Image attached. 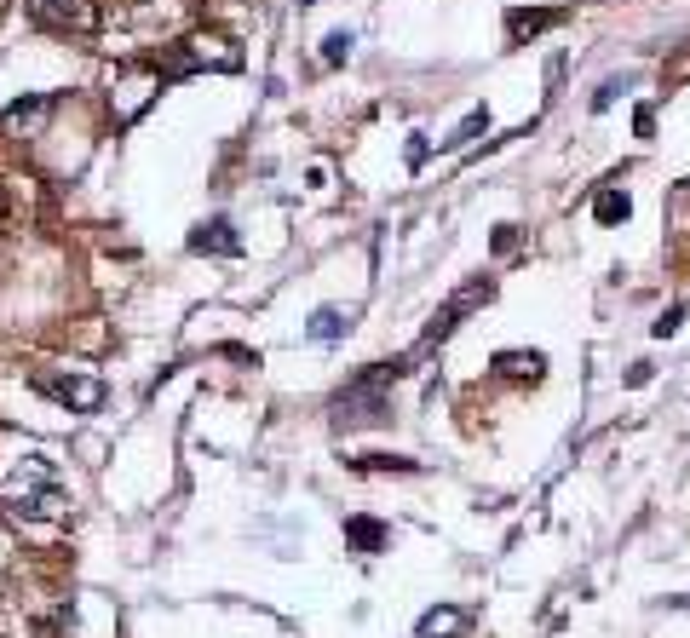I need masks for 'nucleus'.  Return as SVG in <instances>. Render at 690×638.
Wrapping results in <instances>:
<instances>
[{
	"label": "nucleus",
	"mask_w": 690,
	"mask_h": 638,
	"mask_svg": "<svg viewBox=\"0 0 690 638\" xmlns=\"http://www.w3.org/2000/svg\"><path fill=\"white\" fill-rule=\"evenodd\" d=\"M679 322H685V305H667L662 317L650 322V334H656V340H667V334H679Z\"/></svg>",
	"instance_id": "obj_18"
},
{
	"label": "nucleus",
	"mask_w": 690,
	"mask_h": 638,
	"mask_svg": "<svg viewBox=\"0 0 690 638\" xmlns=\"http://www.w3.org/2000/svg\"><path fill=\"white\" fill-rule=\"evenodd\" d=\"M0 501H6L12 518H29V524H58V518L69 512V489H64V478H58V466H52L41 449H29V455L18 460L12 483L0 489Z\"/></svg>",
	"instance_id": "obj_1"
},
{
	"label": "nucleus",
	"mask_w": 690,
	"mask_h": 638,
	"mask_svg": "<svg viewBox=\"0 0 690 638\" xmlns=\"http://www.w3.org/2000/svg\"><path fill=\"white\" fill-rule=\"evenodd\" d=\"M633 87V75H610V81H604V87L593 92V110H610V104H616L621 92Z\"/></svg>",
	"instance_id": "obj_16"
},
{
	"label": "nucleus",
	"mask_w": 690,
	"mask_h": 638,
	"mask_svg": "<svg viewBox=\"0 0 690 638\" xmlns=\"http://www.w3.org/2000/svg\"><path fill=\"white\" fill-rule=\"evenodd\" d=\"M627 213H633V202H627V190H616V184L593 196V219L598 225H627Z\"/></svg>",
	"instance_id": "obj_13"
},
{
	"label": "nucleus",
	"mask_w": 690,
	"mask_h": 638,
	"mask_svg": "<svg viewBox=\"0 0 690 638\" xmlns=\"http://www.w3.org/2000/svg\"><path fill=\"white\" fill-rule=\"evenodd\" d=\"M29 386L52 397V403H64L69 414H92L104 403V380H92V374H35Z\"/></svg>",
	"instance_id": "obj_4"
},
{
	"label": "nucleus",
	"mask_w": 690,
	"mask_h": 638,
	"mask_svg": "<svg viewBox=\"0 0 690 638\" xmlns=\"http://www.w3.org/2000/svg\"><path fill=\"white\" fill-rule=\"evenodd\" d=\"M466 610H460V604H437V610H426V616H420V627H414V638H460L466 633Z\"/></svg>",
	"instance_id": "obj_9"
},
{
	"label": "nucleus",
	"mask_w": 690,
	"mask_h": 638,
	"mask_svg": "<svg viewBox=\"0 0 690 638\" xmlns=\"http://www.w3.org/2000/svg\"><path fill=\"white\" fill-rule=\"evenodd\" d=\"M478 133H489V110H483V104H478V110H466V121H460L449 138H443V150H466Z\"/></svg>",
	"instance_id": "obj_14"
},
{
	"label": "nucleus",
	"mask_w": 690,
	"mask_h": 638,
	"mask_svg": "<svg viewBox=\"0 0 690 638\" xmlns=\"http://www.w3.org/2000/svg\"><path fill=\"white\" fill-rule=\"evenodd\" d=\"M495 368H501L506 380H541L547 357L541 351H495Z\"/></svg>",
	"instance_id": "obj_11"
},
{
	"label": "nucleus",
	"mask_w": 690,
	"mask_h": 638,
	"mask_svg": "<svg viewBox=\"0 0 690 638\" xmlns=\"http://www.w3.org/2000/svg\"><path fill=\"white\" fill-rule=\"evenodd\" d=\"M351 472H420V460H409V455H357Z\"/></svg>",
	"instance_id": "obj_15"
},
{
	"label": "nucleus",
	"mask_w": 690,
	"mask_h": 638,
	"mask_svg": "<svg viewBox=\"0 0 690 638\" xmlns=\"http://www.w3.org/2000/svg\"><path fill=\"white\" fill-rule=\"evenodd\" d=\"M29 12H35V23L52 29V35H92V29H98L92 0H35Z\"/></svg>",
	"instance_id": "obj_5"
},
{
	"label": "nucleus",
	"mask_w": 690,
	"mask_h": 638,
	"mask_svg": "<svg viewBox=\"0 0 690 638\" xmlns=\"http://www.w3.org/2000/svg\"><path fill=\"white\" fill-rule=\"evenodd\" d=\"M633 133H639V138L656 133V115H650V104H639V110H633Z\"/></svg>",
	"instance_id": "obj_19"
},
{
	"label": "nucleus",
	"mask_w": 690,
	"mask_h": 638,
	"mask_svg": "<svg viewBox=\"0 0 690 638\" xmlns=\"http://www.w3.org/2000/svg\"><path fill=\"white\" fill-rule=\"evenodd\" d=\"M345 541H351L357 552H386L391 529H386V524H374V518H345Z\"/></svg>",
	"instance_id": "obj_12"
},
{
	"label": "nucleus",
	"mask_w": 690,
	"mask_h": 638,
	"mask_svg": "<svg viewBox=\"0 0 690 638\" xmlns=\"http://www.w3.org/2000/svg\"><path fill=\"white\" fill-rule=\"evenodd\" d=\"M345 58H351V35H345V29H334V35L322 41V64H345Z\"/></svg>",
	"instance_id": "obj_17"
},
{
	"label": "nucleus",
	"mask_w": 690,
	"mask_h": 638,
	"mask_svg": "<svg viewBox=\"0 0 690 638\" xmlns=\"http://www.w3.org/2000/svg\"><path fill=\"white\" fill-rule=\"evenodd\" d=\"M52 104H58V98H52V92H35V98H18V104H12V110L0 115V127H6V133H41V121L46 115H52Z\"/></svg>",
	"instance_id": "obj_7"
},
{
	"label": "nucleus",
	"mask_w": 690,
	"mask_h": 638,
	"mask_svg": "<svg viewBox=\"0 0 690 638\" xmlns=\"http://www.w3.org/2000/svg\"><path fill=\"white\" fill-rule=\"evenodd\" d=\"M190 253H242V236H236V225L230 219H202V225L190 230Z\"/></svg>",
	"instance_id": "obj_8"
},
{
	"label": "nucleus",
	"mask_w": 690,
	"mask_h": 638,
	"mask_svg": "<svg viewBox=\"0 0 690 638\" xmlns=\"http://www.w3.org/2000/svg\"><path fill=\"white\" fill-rule=\"evenodd\" d=\"M489 299H495V282H489V276H472V282H466L460 294H449V299H443V305L432 311L426 334H420V351H426V345H437V340H449V334H455L460 322L472 317L478 305H489Z\"/></svg>",
	"instance_id": "obj_3"
},
{
	"label": "nucleus",
	"mask_w": 690,
	"mask_h": 638,
	"mask_svg": "<svg viewBox=\"0 0 690 638\" xmlns=\"http://www.w3.org/2000/svg\"><path fill=\"white\" fill-rule=\"evenodd\" d=\"M345 334H351V311H340V305H317L311 322H305V340H317V345H334Z\"/></svg>",
	"instance_id": "obj_10"
},
{
	"label": "nucleus",
	"mask_w": 690,
	"mask_h": 638,
	"mask_svg": "<svg viewBox=\"0 0 690 638\" xmlns=\"http://www.w3.org/2000/svg\"><path fill=\"white\" fill-rule=\"evenodd\" d=\"M409 368V357H397V363H368L363 374H351L340 391H334V403H328V426L334 432H363V426H380L391 414V397L386 386Z\"/></svg>",
	"instance_id": "obj_2"
},
{
	"label": "nucleus",
	"mask_w": 690,
	"mask_h": 638,
	"mask_svg": "<svg viewBox=\"0 0 690 638\" xmlns=\"http://www.w3.org/2000/svg\"><path fill=\"white\" fill-rule=\"evenodd\" d=\"M495 253H518V225H501V230H495Z\"/></svg>",
	"instance_id": "obj_20"
},
{
	"label": "nucleus",
	"mask_w": 690,
	"mask_h": 638,
	"mask_svg": "<svg viewBox=\"0 0 690 638\" xmlns=\"http://www.w3.org/2000/svg\"><path fill=\"white\" fill-rule=\"evenodd\" d=\"M564 18H570L564 6H512V12H506V35H512V41H535V35L558 29Z\"/></svg>",
	"instance_id": "obj_6"
},
{
	"label": "nucleus",
	"mask_w": 690,
	"mask_h": 638,
	"mask_svg": "<svg viewBox=\"0 0 690 638\" xmlns=\"http://www.w3.org/2000/svg\"><path fill=\"white\" fill-rule=\"evenodd\" d=\"M0 213H6V196H0Z\"/></svg>",
	"instance_id": "obj_21"
}]
</instances>
